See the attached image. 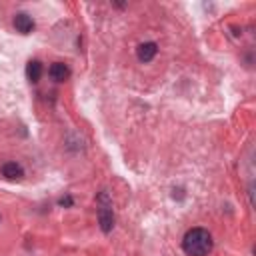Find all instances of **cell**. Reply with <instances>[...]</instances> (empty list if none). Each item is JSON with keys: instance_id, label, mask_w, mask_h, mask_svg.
<instances>
[{"instance_id": "obj_1", "label": "cell", "mask_w": 256, "mask_h": 256, "mask_svg": "<svg viewBox=\"0 0 256 256\" xmlns=\"http://www.w3.org/2000/svg\"><path fill=\"white\" fill-rule=\"evenodd\" d=\"M182 246L188 256H206L212 250V236L204 228H192L186 232Z\"/></svg>"}, {"instance_id": "obj_8", "label": "cell", "mask_w": 256, "mask_h": 256, "mask_svg": "<svg viewBox=\"0 0 256 256\" xmlns=\"http://www.w3.org/2000/svg\"><path fill=\"white\" fill-rule=\"evenodd\" d=\"M70 204H72L70 198H62V200H60V206H70Z\"/></svg>"}, {"instance_id": "obj_6", "label": "cell", "mask_w": 256, "mask_h": 256, "mask_svg": "<svg viewBox=\"0 0 256 256\" xmlns=\"http://www.w3.org/2000/svg\"><path fill=\"white\" fill-rule=\"evenodd\" d=\"M2 174H4L6 178H10V180H18V178L24 176V170H22V166L16 164V162H6V164L2 166Z\"/></svg>"}, {"instance_id": "obj_4", "label": "cell", "mask_w": 256, "mask_h": 256, "mask_svg": "<svg viewBox=\"0 0 256 256\" xmlns=\"http://www.w3.org/2000/svg\"><path fill=\"white\" fill-rule=\"evenodd\" d=\"M14 26H16V30L22 32V34H30V32L34 30L32 18H30L28 14H24V12H20V14L14 16Z\"/></svg>"}, {"instance_id": "obj_7", "label": "cell", "mask_w": 256, "mask_h": 256, "mask_svg": "<svg viewBox=\"0 0 256 256\" xmlns=\"http://www.w3.org/2000/svg\"><path fill=\"white\" fill-rule=\"evenodd\" d=\"M26 74H28V80H30V82H38V80H40V76H42V64H40L38 60L28 62Z\"/></svg>"}, {"instance_id": "obj_5", "label": "cell", "mask_w": 256, "mask_h": 256, "mask_svg": "<svg viewBox=\"0 0 256 256\" xmlns=\"http://www.w3.org/2000/svg\"><path fill=\"white\" fill-rule=\"evenodd\" d=\"M50 76H52L56 82H64V80L70 76V70H68V66L62 64V62H54L52 66H50Z\"/></svg>"}, {"instance_id": "obj_2", "label": "cell", "mask_w": 256, "mask_h": 256, "mask_svg": "<svg viewBox=\"0 0 256 256\" xmlns=\"http://www.w3.org/2000/svg\"><path fill=\"white\" fill-rule=\"evenodd\" d=\"M156 52H158V46H156L154 42H144V44L138 46L136 56H138L140 62H150L152 58L156 56Z\"/></svg>"}, {"instance_id": "obj_3", "label": "cell", "mask_w": 256, "mask_h": 256, "mask_svg": "<svg viewBox=\"0 0 256 256\" xmlns=\"http://www.w3.org/2000/svg\"><path fill=\"white\" fill-rule=\"evenodd\" d=\"M98 220H100V228L104 232H110L112 226H114V214H112V208L110 206H102L98 210Z\"/></svg>"}]
</instances>
